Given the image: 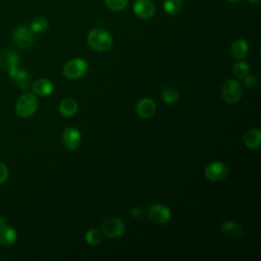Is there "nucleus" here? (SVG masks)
<instances>
[{"label":"nucleus","instance_id":"nucleus-1","mask_svg":"<svg viewBox=\"0 0 261 261\" xmlns=\"http://www.w3.org/2000/svg\"><path fill=\"white\" fill-rule=\"evenodd\" d=\"M87 42L89 47L94 51L104 52L111 48L113 39L106 30L101 28H95L89 32Z\"/></svg>","mask_w":261,"mask_h":261},{"label":"nucleus","instance_id":"nucleus-2","mask_svg":"<svg viewBox=\"0 0 261 261\" xmlns=\"http://www.w3.org/2000/svg\"><path fill=\"white\" fill-rule=\"evenodd\" d=\"M39 107V101L37 97L32 93L22 94L16 101L15 112L22 118L33 116Z\"/></svg>","mask_w":261,"mask_h":261},{"label":"nucleus","instance_id":"nucleus-3","mask_svg":"<svg viewBox=\"0 0 261 261\" xmlns=\"http://www.w3.org/2000/svg\"><path fill=\"white\" fill-rule=\"evenodd\" d=\"M89 66L88 63L82 59V58H73L68 60L62 68V72L64 76L75 80L83 77L87 72H88Z\"/></svg>","mask_w":261,"mask_h":261},{"label":"nucleus","instance_id":"nucleus-4","mask_svg":"<svg viewBox=\"0 0 261 261\" xmlns=\"http://www.w3.org/2000/svg\"><path fill=\"white\" fill-rule=\"evenodd\" d=\"M221 94L225 102L228 104H234L242 98L243 89L241 84L236 80H228L223 84Z\"/></svg>","mask_w":261,"mask_h":261},{"label":"nucleus","instance_id":"nucleus-5","mask_svg":"<svg viewBox=\"0 0 261 261\" xmlns=\"http://www.w3.org/2000/svg\"><path fill=\"white\" fill-rule=\"evenodd\" d=\"M101 230L107 238L116 239L124 232V223L117 217H108L103 220Z\"/></svg>","mask_w":261,"mask_h":261},{"label":"nucleus","instance_id":"nucleus-6","mask_svg":"<svg viewBox=\"0 0 261 261\" xmlns=\"http://www.w3.org/2000/svg\"><path fill=\"white\" fill-rule=\"evenodd\" d=\"M205 175L211 181L223 180L228 175V167L221 161H213L205 167Z\"/></svg>","mask_w":261,"mask_h":261},{"label":"nucleus","instance_id":"nucleus-7","mask_svg":"<svg viewBox=\"0 0 261 261\" xmlns=\"http://www.w3.org/2000/svg\"><path fill=\"white\" fill-rule=\"evenodd\" d=\"M148 217L152 222L163 224L170 219L171 212L167 206L157 203V204H153L148 209Z\"/></svg>","mask_w":261,"mask_h":261},{"label":"nucleus","instance_id":"nucleus-8","mask_svg":"<svg viewBox=\"0 0 261 261\" xmlns=\"http://www.w3.org/2000/svg\"><path fill=\"white\" fill-rule=\"evenodd\" d=\"M61 141H62V145L65 149L67 150H75L82 141V135L81 132L73 126H69L67 128L64 129V132L62 133V137H61Z\"/></svg>","mask_w":261,"mask_h":261},{"label":"nucleus","instance_id":"nucleus-9","mask_svg":"<svg viewBox=\"0 0 261 261\" xmlns=\"http://www.w3.org/2000/svg\"><path fill=\"white\" fill-rule=\"evenodd\" d=\"M13 40L20 48H29L34 44V35L30 28L18 25L13 31Z\"/></svg>","mask_w":261,"mask_h":261},{"label":"nucleus","instance_id":"nucleus-10","mask_svg":"<svg viewBox=\"0 0 261 261\" xmlns=\"http://www.w3.org/2000/svg\"><path fill=\"white\" fill-rule=\"evenodd\" d=\"M133 9L135 14L142 19L151 18L156 11L155 5L151 0H136Z\"/></svg>","mask_w":261,"mask_h":261},{"label":"nucleus","instance_id":"nucleus-11","mask_svg":"<svg viewBox=\"0 0 261 261\" xmlns=\"http://www.w3.org/2000/svg\"><path fill=\"white\" fill-rule=\"evenodd\" d=\"M19 62L18 55L9 49L0 51V67L8 72L17 67Z\"/></svg>","mask_w":261,"mask_h":261},{"label":"nucleus","instance_id":"nucleus-12","mask_svg":"<svg viewBox=\"0 0 261 261\" xmlns=\"http://www.w3.org/2000/svg\"><path fill=\"white\" fill-rule=\"evenodd\" d=\"M9 76L14 81L15 85L20 88L21 90H28L30 87V73L22 68H19L18 66L15 67L14 69L10 70L9 72Z\"/></svg>","mask_w":261,"mask_h":261},{"label":"nucleus","instance_id":"nucleus-13","mask_svg":"<svg viewBox=\"0 0 261 261\" xmlns=\"http://www.w3.org/2000/svg\"><path fill=\"white\" fill-rule=\"evenodd\" d=\"M136 111L143 118L151 117L156 111V104L151 98H142L136 105Z\"/></svg>","mask_w":261,"mask_h":261},{"label":"nucleus","instance_id":"nucleus-14","mask_svg":"<svg viewBox=\"0 0 261 261\" xmlns=\"http://www.w3.org/2000/svg\"><path fill=\"white\" fill-rule=\"evenodd\" d=\"M248 51H249V45H248L247 41L243 40V39H240V40H237L236 42H233L229 49L230 56L232 57V59H234L237 61L243 60L247 56Z\"/></svg>","mask_w":261,"mask_h":261},{"label":"nucleus","instance_id":"nucleus-15","mask_svg":"<svg viewBox=\"0 0 261 261\" xmlns=\"http://www.w3.org/2000/svg\"><path fill=\"white\" fill-rule=\"evenodd\" d=\"M220 231L225 237L232 238V239H239L243 236L244 229L239 223L226 220L220 224Z\"/></svg>","mask_w":261,"mask_h":261},{"label":"nucleus","instance_id":"nucleus-16","mask_svg":"<svg viewBox=\"0 0 261 261\" xmlns=\"http://www.w3.org/2000/svg\"><path fill=\"white\" fill-rule=\"evenodd\" d=\"M33 91L35 94L45 97V96H49L52 92H53V84L51 83V81L47 80V79H39L36 82H34L33 86Z\"/></svg>","mask_w":261,"mask_h":261},{"label":"nucleus","instance_id":"nucleus-17","mask_svg":"<svg viewBox=\"0 0 261 261\" xmlns=\"http://www.w3.org/2000/svg\"><path fill=\"white\" fill-rule=\"evenodd\" d=\"M244 143L249 149H258L261 145V132L259 128H251L244 136Z\"/></svg>","mask_w":261,"mask_h":261},{"label":"nucleus","instance_id":"nucleus-18","mask_svg":"<svg viewBox=\"0 0 261 261\" xmlns=\"http://www.w3.org/2000/svg\"><path fill=\"white\" fill-rule=\"evenodd\" d=\"M16 241L15 230L6 224L0 225V244L3 246H11Z\"/></svg>","mask_w":261,"mask_h":261},{"label":"nucleus","instance_id":"nucleus-19","mask_svg":"<svg viewBox=\"0 0 261 261\" xmlns=\"http://www.w3.org/2000/svg\"><path fill=\"white\" fill-rule=\"evenodd\" d=\"M77 111V103L72 98H65L59 104V112L65 117L73 116Z\"/></svg>","mask_w":261,"mask_h":261},{"label":"nucleus","instance_id":"nucleus-20","mask_svg":"<svg viewBox=\"0 0 261 261\" xmlns=\"http://www.w3.org/2000/svg\"><path fill=\"white\" fill-rule=\"evenodd\" d=\"M49 27V22L47 20V18L43 17V16H37L35 17L30 24V29L33 33L36 34H42L44 32L47 31Z\"/></svg>","mask_w":261,"mask_h":261},{"label":"nucleus","instance_id":"nucleus-21","mask_svg":"<svg viewBox=\"0 0 261 261\" xmlns=\"http://www.w3.org/2000/svg\"><path fill=\"white\" fill-rule=\"evenodd\" d=\"M182 8V0H165L163 3L164 11L169 15H174L180 12Z\"/></svg>","mask_w":261,"mask_h":261},{"label":"nucleus","instance_id":"nucleus-22","mask_svg":"<svg viewBox=\"0 0 261 261\" xmlns=\"http://www.w3.org/2000/svg\"><path fill=\"white\" fill-rule=\"evenodd\" d=\"M179 96V93L176 88L173 87H168L162 92V100L166 104H173L174 102L177 101Z\"/></svg>","mask_w":261,"mask_h":261},{"label":"nucleus","instance_id":"nucleus-23","mask_svg":"<svg viewBox=\"0 0 261 261\" xmlns=\"http://www.w3.org/2000/svg\"><path fill=\"white\" fill-rule=\"evenodd\" d=\"M86 242L91 245V246H96L99 245L102 241V233L96 229V228H91L86 232Z\"/></svg>","mask_w":261,"mask_h":261},{"label":"nucleus","instance_id":"nucleus-24","mask_svg":"<svg viewBox=\"0 0 261 261\" xmlns=\"http://www.w3.org/2000/svg\"><path fill=\"white\" fill-rule=\"evenodd\" d=\"M249 69H250L249 64L242 60L237 62L232 67L233 74L239 79H244L247 74H249Z\"/></svg>","mask_w":261,"mask_h":261},{"label":"nucleus","instance_id":"nucleus-25","mask_svg":"<svg viewBox=\"0 0 261 261\" xmlns=\"http://www.w3.org/2000/svg\"><path fill=\"white\" fill-rule=\"evenodd\" d=\"M105 4L112 11H121L125 8L127 0H105Z\"/></svg>","mask_w":261,"mask_h":261},{"label":"nucleus","instance_id":"nucleus-26","mask_svg":"<svg viewBox=\"0 0 261 261\" xmlns=\"http://www.w3.org/2000/svg\"><path fill=\"white\" fill-rule=\"evenodd\" d=\"M244 84L246 87L248 88H253L257 85V79L255 75H249L247 74L245 77H244Z\"/></svg>","mask_w":261,"mask_h":261},{"label":"nucleus","instance_id":"nucleus-27","mask_svg":"<svg viewBox=\"0 0 261 261\" xmlns=\"http://www.w3.org/2000/svg\"><path fill=\"white\" fill-rule=\"evenodd\" d=\"M8 177V169L7 167L0 162V184L4 182Z\"/></svg>","mask_w":261,"mask_h":261},{"label":"nucleus","instance_id":"nucleus-28","mask_svg":"<svg viewBox=\"0 0 261 261\" xmlns=\"http://www.w3.org/2000/svg\"><path fill=\"white\" fill-rule=\"evenodd\" d=\"M130 214L134 217H136V218H141L143 216V214H144V210L142 208H140V207H134L130 210Z\"/></svg>","mask_w":261,"mask_h":261},{"label":"nucleus","instance_id":"nucleus-29","mask_svg":"<svg viewBox=\"0 0 261 261\" xmlns=\"http://www.w3.org/2000/svg\"><path fill=\"white\" fill-rule=\"evenodd\" d=\"M248 2H250L253 5H257L260 3V0H248Z\"/></svg>","mask_w":261,"mask_h":261},{"label":"nucleus","instance_id":"nucleus-30","mask_svg":"<svg viewBox=\"0 0 261 261\" xmlns=\"http://www.w3.org/2000/svg\"><path fill=\"white\" fill-rule=\"evenodd\" d=\"M4 222H5V218L3 216H0V225L4 224Z\"/></svg>","mask_w":261,"mask_h":261},{"label":"nucleus","instance_id":"nucleus-31","mask_svg":"<svg viewBox=\"0 0 261 261\" xmlns=\"http://www.w3.org/2000/svg\"><path fill=\"white\" fill-rule=\"evenodd\" d=\"M227 1H229V2H232V3H234V2H238V1H240V0H227Z\"/></svg>","mask_w":261,"mask_h":261}]
</instances>
